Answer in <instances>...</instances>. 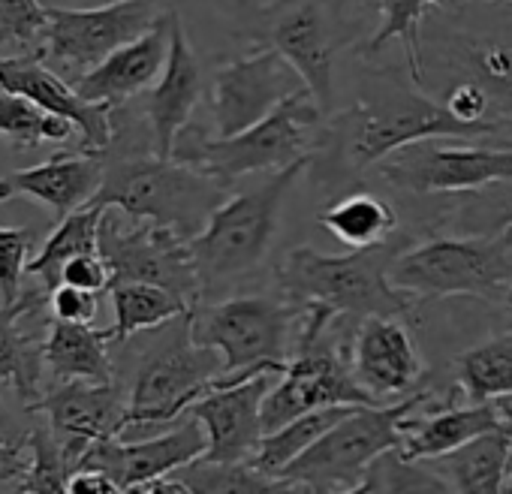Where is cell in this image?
Returning <instances> with one entry per match:
<instances>
[{"instance_id": "cell-47", "label": "cell", "mask_w": 512, "mask_h": 494, "mask_svg": "<svg viewBox=\"0 0 512 494\" xmlns=\"http://www.w3.org/2000/svg\"><path fill=\"white\" fill-rule=\"evenodd\" d=\"M46 7H73V10H85V7H109V4H121V0H43Z\"/></svg>"}, {"instance_id": "cell-26", "label": "cell", "mask_w": 512, "mask_h": 494, "mask_svg": "<svg viewBox=\"0 0 512 494\" xmlns=\"http://www.w3.org/2000/svg\"><path fill=\"white\" fill-rule=\"evenodd\" d=\"M49 293L31 281L16 305L0 302V386H10L25 410L43 398V341L37 332L25 329L28 317H40L49 308Z\"/></svg>"}, {"instance_id": "cell-18", "label": "cell", "mask_w": 512, "mask_h": 494, "mask_svg": "<svg viewBox=\"0 0 512 494\" xmlns=\"http://www.w3.org/2000/svg\"><path fill=\"white\" fill-rule=\"evenodd\" d=\"M0 88L37 103L40 109L58 118H67L79 130V151L103 154L109 148L115 133L112 127L115 106L85 100L73 88V82L55 73L40 55L0 58Z\"/></svg>"}, {"instance_id": "cell-21", "label": "cell", "mask_w": 512, "mask_h": 494, "mask_svg": "<svg viewBox=\"0 0 512 494\" xmlns=\"http://www.w3.org/2000/svg\"><path fill=\"white\" fill-rule=\"evenodd\" d=\"M205 79L199 58L184 34L181 16L175 13L172 19V46H169V61L154 82L151 91L142 94V118L148 121L154 151L160 157H172L178 136L190 127V118L202 100Z\"/></svg>"}, {"instance_id": "cell-36", "label": "cell", "mask_w": 512, "mask_h": 494, "mask_svg": "<svg viewBox=\"0 0 512 494\" xmlns=\"http://www.w3.org/2000/svg\"><path fill=\"white\" fill-rule=\"evenodd\" d=\"M76 127L67 118H58L37 103L0 88V139L7 145L28 151L43 142H70Z\"/></svg>"}, {"instance_id": "cell-45", "label": "cell", "mask_w": 512, "mask_h": 494, "mask_svg": "<svg viewBox=\"0 0 512 494\" xmlns=\"http://www.w3.org/2000/svg\"><path fill=\"white\" fill-rule=\"evenodd\" d=\"M67 494H127V491L103 470H76L70 476Z\"/></svg>"}, {"instance_id": "cell-42", "label": "cell", "mask_w": 512, "mask_h": 494, "mask_svg": "<svg viewBox=\"0 0 512 494\" xmlns=\"http://www.w3.org/2000/svg\"><path fill=\"white\" fill-rule=\"evenodd\" d=\"M49 308H52V317H55V320L94 326V320H97V314H100V293H88V290L61 284V287L52 293Z\"/></svg>"}, {"instance_id": "cell-23", "label": "cell", "mask_w": 512, "mask_h": 494, "mask_svg": "<svg viewBox=\"0 0 512 494\" xmlns=\"http://www.w3.org/2000/svg\"><path fill=\"white\" fill-rule=\"evenodd\" d=\"M172 19L175 10H169L148 34L139 40L121 46L112 52L103 64H97L91 73L73 82V88L91 100V103H109V106H127L130 100L142 97L145 91L154 88L160 79L166 61H169V46H172Z\"/></svg>"}, {"instance_id": "cell-29", "label": "cell", "mask_w": 512, "mask_h": 494, "mask_svg": "<svg viewBox=\"0 0 512 494\" xmlns=\"http://www.w3.org/2000/svg\"><path fill=\"white\" fill-rule=\"evenodd\" d=\"M320 223L335 241L350 251H362V247H377L395 235L398 214L383 196L371 190H350L320 211Z\"/></svg>"}, {"instance_id": "cell-15", "label": "cell", "mask_w": 512, "mask_h": 494, "mask_svg": "<svg viewBox=\"0 0 512 494\" xmlns=\"http://www.w3.org/2000/svg\"><path fill=\"white\" fill-rule=\"evenodd\" d=\"M305 88L308 85L299 70L275 49L256 46L250 55L226 61L211 73L205 91L211 112V136L226 139L250 130Z\"/></svg>"}, {"instance_id": "cell-4", "label": "cell", "mask_w": 512, "mask_h": 494, "mask_svg": "<svg viewBox=\"0 0 512 494\" xmlns=\"http://www.w3.org/2000/svg\"><path fill=\"white\" fill-rule=\"evenodd\" d=\"M127 356V386L121 383L127 392V416L121 437L178 422L223 374V356L193 341V311L151 329Z\"/></svg>"}, {"instance_id": "cell-54", "label": "cell", "mask_w": 512, "mask_h": 494, "mask_svg": "<svg viewBox=\"0 0 512 494\" xmlns=\"http://www.w3.org/2000/svg\"><path fill=\"white\" fill-rule=\"evenodd\" d=\"M19 494H22V491H19Z\"/></svg>"}, {"instance_id": "cell-1", "label": "cell", "mask_w": 512, "mask_h": 494, "mask_svg": "<svg viewBox=\"0 0 512 494\" xmlns=\"http://www.w3.org/2000/svg\"><path fill=\"white\" fill-rule=\"evenodd\" d=\"M497 130L458 121L443 103L431 100L410 73H377L344 112L323 121L308 175L329 193L353 190L362 175L389 154L422 139H485Z\"/></svg>"}, {"instance_id": "cell-48", "label": "cell", "mask_w": 512, "mask_h": 494, "mask_svg": "<svg viewBox=\"0 0 512 494\" xmlns=\"http://www.w3.org/2000/svg\"><path fill=\"white\" fill-rule=\"evenodd\" d=\"M16 431H19V428H16V419L10 416V410H7L4 398H0V437H7V440L22 437V434H16Z\"/></svg>"}, {"instance_id": "cell-38", "label": "cell", "mask_w": 512, "mask_h": 494, "mask_svg": "<svg viewBox=\"0 0 512 494\" xmlns=\"http://www.w3.org/2000/svg\"><path fill=\"white\" fill-rule=\"evenodd\" d=\"M443 223L458 235L500 232L512 226V181H497L473 193H458L443 208Z\"/></svg>"}, {"instance_id": "cell-9", "label": "cell", "mask_w": 512, "mask_h": 494, "mask_svg": "<svg viewBox=\"0 0 512 494\" xmlns=\"http://www.w3.org/2000/svg\"><path fill=\"white\" fill-rule=\"evenodd\" d=\"M335 317L338 314L326 305H305L293 359L263 401L266 434L320 407L380 404L356 380L350 359H344V350H338V341H332L329 326Z\"/></svg>"}, {"instance_id": "cell-16", "label": "cell", "mask_w": 512, "mask_h": 494, "mask_svg": "<svg viewBox=\"0 0 512 494\" xmlns=\"http://www.w3.org/2000/svg\"><path fill=\"white\" fill-rule=\"evenodd\" d=\"M205 449H208L205 425L196 416L184 413L169 431L145 440H121V437L97 440L79 461V470H103L127 494H139L148 482L172 476L184 464L202 458Z\"/></svg>"}, {"instance_id": "cell-27", "label": "cell", "mask_w": 512, "mask_h": 494, "mask_svg": "<svg viewBox=\"0 0 512 494\" xmlns=\"http://www.w3.org/2000/svg\"><path fill=\"white\" fill-rule=\"evenodd\" d=\"M112 335L109 329H94L85 323L49 320V332L43 341L46 368L58 383L67 380H91V383H112L115 362H112Z\"/></svg>"}, {"instance_id": "cell-51", "label": "cell", "mask_w": 512, "mask_h": 494, "mask_svg": "<svg viewBox=\"0 0 512 494\" xmlns=\"http://www.w3.org/2000/svg\"><path fill=\"white\" fill-rule=\"evenodd\" d=\"M485 4H506V7H512V0H485Z\"/></svg>"}, {"instance_id": "cell-3", "label": "cell", "mask_w": 512, "mask_h": 494, "mask_svg": "<svg viewBox=\"0 0 512 494\" xmlns=\"http://www.w3.org/2000/svg\"><path fill=\"white\" fill-rule=\"evenodd\" d=\"M410 244V235H392L350 254H320L302 244L278 263L275 281L290 302L326 305L338 317H404L416 299L392 284V266Z\"/></svg>"}, {"instance_id": "cell-32", "label": "cell", "mask_w": 512, "mask_h": 494, "mask_svg": "<svg viewBox=\"0 0 512 494\" xmlns=\"http://www.w3.org/2000/svg\"><path fill=\"white\" fill-rule=\"evenodd\" d=\"M109 296H112V314H115V323L109 326L112 347L193 311L178 293L157 287V284H112Z\"/></svg>"}, {"instance_id": "cell-14", "label": "cell", "mask_w": 512, "mask_h": 494, "mask_svg": "<svg viewBox=\"0 0 512 494\" xmlns=\"http://www.w3.org/2000/svg\"><path fill=\"white\" fill-rule=\"evenodd\" d=\"M383 181L416 196H458L497 181H512V145H446L422 139L380 163Z\"/></svg>"}, {"instance_id": "cell-25", "label": "cell", "mask_w": 512, "mask_h": 494, "mask_svg": "<svg viewBox=\"0 0 512 494\" xmlns=\"http://www.w3.org/2000/svg\"><path fill=\"white\" fill-rule=\"evenodd\" d=\"M458 386L449 392L437 410H425V404L404 419V440L401 452L410 461H431L446 452H455L467 446L470 440L506 425L503 419V404L500 401H485V404H455Z\"/></svg>"}, {"instance_id": "cell-10", "label": "cell", "mask_w": 512, "mask_h": 494, "mask_svg": "<svg viewBox=\"0 0 512 494\" xmlns=\"http://www.w3.org/2000/svg\"><path fill=\"white\" fill-rule=\"evenodd\" d=\"M431 398L434 395L422 389L398 404L353 407L308 452L290 461L281 476L311 488L314 494H338L356 488L383 452L401 449L404 419Z\"/></svg>"}, {"instance_id": "cell-41", "label": "cell", "mask_w": 512, "mask_h": 494, "mask_svg": "<svg viewBox=\"0 0 512 494\" xmlns=\"http://www.w3.org/2000/svg\"><path fill=\"white\" fill-rule=\"evenodd\" d=\"M37 241L31 226H0V302L16 305L25 293L28 254Z\"/></svg>"}, {"instance_id": "cell-5", "label": "cell", "mask_w": 512, "mask_h": 494, "mask_svg": "<svg viewBox=\"0 0 512 494\" xmlns=\"http://www.w3.org/2000/svg\"><path fill=\"white\" fill-rule=\"evenodd\" d=\"M305 305L287 296H232L193 308V341L223 356L214 386L284 374L302 329ZM211 386V389H214Z\"/></svg>"}, {"instance_id": "cell-46", "label": "cell", "mask_w": 512, "mask_h": 494, "mask_svg": "<svg viewBox=\"0 0 512 494\" xmlns=\"http://www.w3.org/2000/svg\"><path fill=\"white\" fill-rule=\"evenodd\" d=\"M139 494H193L181 479H175V476H163V479H154V482H148Z\"/></svg>"}, {"instance_id": "cell-31", "label": "cell", "mask_w": 512, "mask_h": 494, "mask_svg": "<svg viewBox=\"0 0 512 494\" xmlns=\"http://www.w3.org/2000/svg\"><path fill=\"white\" fill-rule=\"evenodd\" d=\"M377 10L380 25L365 43L368 55H377L392 40H401L407 55V73L422 88L425 85V64H422V19L431 10H461V0H359Z\"/></svg>"}, {"instance_id": "cell-11", "label": "cell", "mask_w": 512, "mask_h": 494, "mask_svg": "<svg viewBox=\"0 0 512 494\" xmlns=\"http://www.w3.org/2000/svg\"><path fill=\"white\" fill-rule=\"evenodd\" d=\"M241 34L256 46L284 55L329 115L335 103L338 52L347 46L335 0H272L244 19Z\"/></svg>"}, {"instance_id": "cell-30", "label": "cell", "mask_w": 512, "mask_h": 494, "mask_svg": "<svg viewBox=\"0 0 512 494\" xmlns=\"http://www.w3.org/2000/svg\"><path fill=\"white\" fill-rule=\"evenodd\" d=\"M106 208L97 202H88L85 208L67 214L58 220L55 232L46 238L43 251L28 263V278L37 281L49 296L61 287L64 266L79 254H97L100 251V223Z\"/></svg>"}, {"instance_id": "cell-17", "label": "cell", "mask_w": 512, "mask_h": 494, "mask_svg": "<svg viewBox=\"0 0 512 494\" xmlns=\"http://www.w3.org/2000/svg\"><path fill=\"white\" fill-rule=\"evenodd\" d=\"M28 413H40L49 422L67 461L79 470V461L97 440L121 437L127 416V392L118 380H67L43 392V398Z\"/></svg>"}, {"instance_id": "cell-6", "label": "cell", "mask_w": 512, "mask_h": 494, "mask_svg": "<svg viewBox=\"0 0 512 494\" xmlns=\"http://www.w3.org/2000/svg\"><path fill=\"white\" fill-rule=\"evenodd\" d=\"M308 163L311 154L287 169L266 175L247 193L226 196V202L208 217L205 229L187 241L202 281V296L256 272L266 263L281 226L284 199L302 172H308Z\"/></svg>"}, {"instance_id": "cell-37", "label": "cell", "mask_w": 512, "mask_h": 494, "mask_svg": "<svg viewBox=\"0 0 512 494\" xmlns=\"http://www.w3.org/2000/svg\"><path fill=\"white\" fill-rule=\"evenodd\" d=\"M338 494H452V488L437 470L404 458L401 449H389L368 467L356 488Z\"/></svg>"}, {"instance_id": "cell-39", "label": "cell", "mask_w": 512, "mask_h": 494, "mask_svg": "<svg viewBox=\"0 0 512 494\" xmlns=\"http://www.w3.org/2000/svg\"><path fill=\"white\" fill-rule=\"evenodd\" d=\"M28 458L31 464L25 476L19 479L22 494H67V485L76 467L67 461L49 422L28 428Z\"/></svg>"}, {"instance_id": "cell-53", "label": "cell", "mask_w": 512, "mask_h": 494, "mask_svg": "<svg viewBox=\"0 0 512 494\" xmlns=\"http://www.w3.org/2000/svg\"><path fill=\"white\" fill-rule=\"evenodd\" d=\"M503 494H512V479H509V485H506V491Z\"/></svg>"}, {"instance_id": "cell-43", "label": "cell", "mask_w": 512, "mask_h": 494, "mask_svg": "<svg viewBox=\"0 0 512 494\" xmlns=\"http://www.w3.org/2000/svg\"><path fill=\"white\" fill-rule=\"evenodd\" d=\"M61 284L79 287V290H88V293H106L112 287V272H109L106 260L100 257V251L97 254H79L64 266Z\"/></svg>"}, {"instance_id": "cell-12", "label": "cell", "mask_w": 512, "mask_h": 494, "mask_svg": "<svg viewBox=\"0 0 512 494\" xmlns=\"http://www.w3.org/2000/svg\"><path fill=\"white\" fill-rule=\"evenodd\" d=\"M169 13L166 0H121L109 7H49L43 61L64 73L67 82L82 79L121 46L148 34Z\"/></svg>"}, {"instance_id": "cell-8", "label": "cell", "mask_w": 512, "mask_h": 494, "mask_svg": "<svg viewBox=\"0 0 512 494\" xmlns=\"http://www.w3.org/2000/svg\"><path fill=\"white\" fill-rule=\"evenodd\" d=\"M392 284L413 299L503 302L512 287V226L479 235H434L410 244L392 266Z\"/></svg>"}, {"instance_id": "cell-2", "label": "cell", "mask_w": 512, "mask_h": 494, "mask_svg": "<svg viewBox=\"0 0 512 494\" xmlns=\"http://www.w3.org/2000/svg\"><path fill=\"white\" fill-rule=\"evenodd\" d=\"M112 127V142L103 151L106 172L94 202L118 208L130 220L166 226L184 241L196 238L226 202L229 187L175 157H160L142 112L118 106Z\"/></svg>"}, {"instance_id": "cell-33", "label": "cell", "mask_w": 512, "mask_h": 494, "mask_svg": "<svg viewBox=\"0 0 512 494\" xmlns=\"http://www.w3.org/2000/svg\"><path fill=\"white\" fill-rule=\"evenodd\" d=\"M172 476L181 479L193 494H299L302 491L299 482L281 473H266L260 467H253L250 461L220 464V461L196 458L181 470H175Z\"/></svg>"}, {"instance_id": "cell-50", "label": "cell", "mask_w": 512, "mask_h": 494, "mask_svg": "<svg viewBox=\"0 0 512 494\" xmlns=\"http://www.w3.org/2000/svg\"><path fill=\"white\" fill-rule=\"evenodd\" d=\"M503 308H506V314L512 317V287H509V293H506V299H503Z\"/></svg>"}, {"instance_id": "cell-40", "label": "cell", "mask_w": 512, "mask_h": 494, "mask_svg": "<svg viewBox=\"0 0 512 494\" xmlns=\"http://www.w3.org/2000/svg\"><path fill=\"white\" fill-rule=\"evenodd\" d=\"M49 7L43 0H0V58L43 55Z\"/></svg>"}, {"instance_id": "cell-52", "label": "cell", "mask_w": 512, "mask_h": 494, "mask_svg": "<svg viewBox=\"0 0 512 494\" xmlns=\"http://www.w3.org/2000/svg\"><path fill=\"white\" fill-rule=\"evenodd\" d=\"M299 494H314V491H311V488H305V485H302V491H299Z\"/></svg>"}, {"instance_id": "cell-22", "label": "cell", "mask_w": 512, "mask_h": 494, "mask_svg": "<svg viewBox=\"0 0 512 494\" xmlns=\"http://www.w3.org/2000/svg\"><path fill=\"white\" fill-rule=\"evenodd\" d=\"M106 172L103 154L94 151H58L46 163L0 175V202L34 199L52 211L55 220L85 208L100 193Z\"/></svg>"}, {"instance_id": "cell-49", "label": "cell", "mask_w": 512, "mask_h": 494, "mask_svg": "<svg viewBox=\"0 0 512 494\" xmlns=\"http://www.w3.org/2000/svg\"><path fill=\"white\" fill-rule=\"evenodd\" d=\"M500 404H503V419H506L509 434H512V404H506L503 398H500ZM506 473H509V479H512V443H509V464H506Z\"/></svg>"}, {"instance_id": "cell-20", "label": "cell", "mask_w": 512, "mask_h": 494, "mask_svg": "<svg viewBox=\"0 0 512 494\" xmlns=\"http://www.w3.org/2000/svg\"><path fill=\"white\" fill-rule=\"evenodd\" d=\"M350 365L356 380L380 404L413 392L425 371L419 347L401 317H365L353 335Z\"/></svg>"}, {"instance_id": "cell-19", "label": "cell", "mask_w": 512, "mask_h": 494, "mask_svg": "<svg viewBox=\"0 0 512 494\" xmlns=\"http://www.w3.org/2000/svg\"><path fill=\"white\" fill-rule=\"evenodd\" d=\"M275 374H260L241 383L214 386L199 401L187 407V416H196L205 425L208 449L205 461L235 464L250 461L260 440L266 437L263 425V401L272 389ZM281 377V374H278Z\"/></svg>"}, {"instance_id": "cell-28", "label": "cell", "mask_w": 512, "mask_h": 494, "mask_svg": "<svg viewBox=\"0 0 512 494\" xmlns=\"http://www.w3.org/2000/svg\"><path fill=\"white\" fill-rule=\"evenodd\" d=\"M509 443V425H500L455 452L431 458L428 467L449 482L452 494H503L509 479Z\"/></svg>"}, {"instance_id": "cell-7", "label": "cell", "mask_w": 512, "mask_h": 494, "mask_svg": "<svg viewBox=\"0 0 512 494\" xmlns=\"http://www.w3.org/2000/svg\"><path fill=\"white\" fill-rule=\"evenodd\" d=\"M323 121L326 112L305 88L293 94L284 106H278L269 118L238 136L217 139L205 127H187L178 136L172 157L232 187L244 175L278 172L308 157Z\"/></svg>"}, {"instance_id": "cell-24", "label": "cell", "mask_w": 512, "mask_h": 494, "mask_svg": "<svg viewBox=\"0 0 512 494\" xmlns=\"http://www.w3.org/2000/svg\"><path fill=\"white\" fill-rule=\"evenodd\" d=\"M440 64L455 82H476L491 106L497 124H512V31H461L452 28L437 40Z\"/></svg>"}, {"instance_id": "cell-35", "label": "cell", "mask_w": 512, "mask_h": 494, "mask_svg": "<svg viewBox=\"0 0 512 494\" xmlns=\"http://www.w3.org/2000/svg\"><path fill=\"white\" fill-rule=\"evenodd\" d=\"M353 407H320V410H311L275 431H269L260 446H256L250 464L260 467L266 473H281L290 461H296L302 452H308L332 425H338Z\"/></svg>"}, {"instance_id": "cell-34", "label": "cell", "mask_w": 512, "mask_h": 494, "mask_svg": "<svg viewBox=\"0 0 512 494\" xmlns=\"http://www.w3.org/2000/svg\"><path fill=\"white\" fill-rule=\"evenodd\" d=\"M455 386L470 404L512 395V329L494 335L455 359Z\"/></svg>"}, {"instance_id": "cell-13", "label": "cell", "mask_w": 512, "mask_h": 494, "mask_svg": "<svg viewBox=\"0 0 512 494\" xmlns=\"http://www.w3.org/2000/svg\"><path fill=\"white\" fill-rule=\"evenodd\" d=\"M100 257L112 272V284H157L178 293L190 308L202 302V281L190 244L166 226L130 220L118 208H106Z\"/></svg>"}, {"instance_id": "cell-44", "label": "cell", "mask_w": 512, "mask_h": 494, "mask_svg": "<svg viewBox=\"0 0 512 494\" xmlns=\"http://www.w3.org/2000/svg\"><path fill=\"white\" fill-rule=\"evenodd\" d=\"M31 458H28V431L22 437H0V482H16L25 476Z\"/></svg>"}]
</instances>
